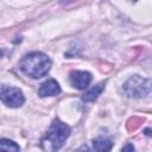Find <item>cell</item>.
Here are the masks:
<instances>
[{
    "label": "cell",
    "instance_id": "obj_11",
    "mask_svg": "<svg viewBox=\"0 0 152 152\" xmlns=\"http://www.w3.org/2000/svg\"><path fill=\"white\" fill-rule=\"evenodd\" d=\"M77 152H90V150H89L87 146H83V147H81V148H80Z\"/></svg>",
    "mask_w": 152,
    "mask_h": 152
},
{
    "label": "cell",
    "instance_id": "obj_8",
    "mask_svg": "<svg viewBox=\"0 0 152 152\" xmlns=\"http://www.w3.org/2000/svg\"><path fill=\"white\" fill-rule=\"evenodd\" d=\"M94 148L96 152H110L113 148V142L109 139L104 138H97L93 141Z\"/></svg>",
    "mask_w": 152,
    "mask_h": 152
},
{
    "label": "cell",
    "instance_id": "obj_6",
    "mask_svg": "<svg viewBox=\"0 0 152 152\" xmlns=\"http://www.w3.org/2000/svg\"><path fill=\"white\" fill-rule=\"evenodd\" d=\"M61 93V87L58 84V82L53 78H50L45 82H43L38 89V95L42 97H46V96H56Z\"/></svg>",
    "mask_w": 152,
    "mask_h": 152
},
{
    "label": "cell",
    "instance_id": "obj_9",
    "mask_svg": "<svg viewBox=\"0 0 152 152\" xmlns=\"http://www.w3.org/2000/svg\"><path fill=\"white\" fill-rule=\"evenodd\" d=\"M0 152H19V145L10 139H0Z\"/></svg>",
    "mask_w": 152,
    "mask_h": 152
},
{
    "label": "cell",
    "instance_id": "obj_4",
    "mask_svg": "<svg viewBox=\"0 0 152 152\" xmlns=\"http://www.w3.org/2000/svg\"><path fill=\"white\" fill-rule=\"evenodd\" d=\"M0 100L11 108H18L24 103L25 97L19 88L7 87L0 91Z\"/></svg>",
    "mask_w": 152,
    "mask_h": 152
},
{
    "label": "cell",
    "instance_id": "obj_2",
    "mask_svg": "<svg viewBox=\"0 0 152 152\" xmlns=\"http://www.w3.org/2000/svg\"><path fill=\"white\" fill-rule=\"evenodd\" d=\"M69 135L70 127L66 124L62 122L59 119H55L45 137L42 139V147L45 152H56L64 145Z\"/></svg>",
    "mask_w": 152,
    "mask_h": 152
},
{
    "label": "cell",
    "instance_id": "obj_5",
    "mask_svg": "<svg viewBox=\"0 0 152 152\" xmlns=\"http://www.w3.org/2000/svg\"><path fill=\"white\" fill-rule=\"evenodd\" d=\"M70 83L72 87L77 88V89H86L88 88V86L91 82V74L88 71H81V70H75L72 72H70L69 76Z\"/></svg>",
    "mask_w": 152,
    "mask_h": 152
},
{
    "label": "cell",
    "instance_id": "obj_7",
    "mask_svg": "<svg viewBox=\"0 0 152 152\" xmlns=\"http://www.w3.org/2000/svg\"><path fill=\"white\" fill-rule=\"evenodd\" d=\"M103 88H104V83H103V82H101V83H99V84L94 86L91 89H89V90H88V91L82 96V100H83V101H86V102L95 101V100L99 97V95L102 93Z\"/></svg>",
    "mask_w": 152,
    "mask_h": 152
},
{
    "label": "cell",
    "instance_id": "obj_10",
    "mask_svg": "<svg viewBox=\"0 0 152 152\" xmlns=\"http://www.w3.org/2000/svg\"><path fill=\"white\" fill-rule=\"evenodd\" d=\"M121 152H134V146H133L132 144H126V145L122 147Z\"/></svg>",
    "mask_w": 152,
    "mask_h": 152
},
{
    "label": "cell",
    "instance_id": "obj_3",
    "mask_svg": "<svg viewBox=\"0 0 152 152\" xmlns=\"http://www.w3.org/2000/svg\"><path fill=\"white\" fill-rule=\"evenodd\" d=\"M124 93L128 97L140 99L150 94L151 91V82L148 78H144L139 75H134L126 81L122 87Z\"/></svg>",
    "mask_w": 152,
    "mask_h": 152
},
{
    "label": "cell",
    "instance_id": "obj_1",
    "mask_svg": "<svg viewBox=\"0 0 152 152\" xmlns=\"http://www.w3.org/2000/svg\"><path fill=\"white\" fill-rule=\"evenodd\" d=\"M19 68L25 75L32 78H40L49 72L51 68V59L43 52H31L23 57L19 63Z\"/></svg>",
    "mask_w": 152,
    "mask_h": 152
}]
</instances>
